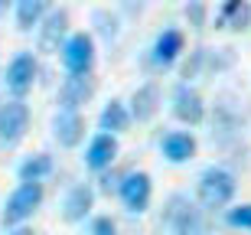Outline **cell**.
<instances>
[{
	"label": "cell",
	"mask_w": 251,
	"mask_h": 235,
	"mask_svg": "<svg viewBox=\"0 0 251 235\" xmlns=\"http://www.w3.org/2000/svg\"><path fill=\"white\" fill-rule=\"evenodd\" d=\"M235 196V177L222 167H209L199 177V203L205 209H222Z\"/></svg>",
	"instance_id": "cell-1"
},
{
	"label": "cell",
	"mask_w": 251,
	"mask_h": 235,
	"mask_svg": "<svg viewBox=\"0 0 251 235\" xmlns=\"http://www.w3.org/2000/svg\"><path fill=\"white\" fill-rule=\"evenodd\" d=\"M167 222L176 229V235H209L202 212L189 203L186 196H173L167 206Z\"/></svg>",
	"instance_id": "cell-2"
},
{
	"label": "cell",
	"mask_w": 251,
	"mask_h": 235,
	"mask_svg": "<svg viewBox=\"0 0 251 235\" xmlns=\"http://www.w3.org/2000/svg\"><path fill=\"white\" fill-rule=\"evenodd\" d=\"M39 203H43V186H39V183H23L20 189L10 193L7 206H3V222H7V226H17V222L29 219L36 212Z\"/></svg>",
	"instance_id": "cell-3"
},
{
	"label": "cell",
	"mask_w": 251,
	"mask_h": 235,
	"mask_svg": "<svg viewBox=\"0 0 251 235\" xmlns=\"http://www.w3.org/2000/svg\"><path fill=\"white\" fill-rule=\"evenodd\" d=\"M62 62L69 69V76H92L95 66V43L88 33H75L62 46Z\"/></svg>",
	"instance_id": "cell-4"
},
{
	"label": "cell",
	"mask_w": 251,
	"mask_h": 235,
	"mask_svg": "<svg viewBox=\"0 0 251 235\" xmlns=\"http://www.w3.org/2000/svg\"><path fill=\"white\" fill-rule=\"evenodd\" d=\"M29 128V108L23 102H7L0 108V144H17Z\"/></svg>",
	"instance_id": "cell-5"
},
{
	"label": "cell",
	"mask_w": 251,
	"mask_h": 235,
	"mask_svg": "<svg viewBox=\"0 0 251 235\" xmlns=\"http://www.w3.org/2000/svg\"><path fill=\"white\" fill-rule=\"evenodd\" d=\"M121 199L124 206L130 209V212H144V209L150 206V177L144 173V170H130L127 177L121 180Z\"/></svg>",
	"instance_id": "cell-6"
},
{
	"label": "cell",
	"mask_w": 251,
	"mask_h": 235,
	"mask_svg": "<svg viewBox=\"0 0 251 235\" xmlns=\"http://www.w3.org/2000/svg\"><path fill=\"white\" fill-rule=\"evenodd\" d=\"M33 78H36V59L29 56V52H20L7 66V88L17 95V102L33 88Z\"/></svg>",
	"instance_id": "cell-7"
},
{
	"label": "cell",
	"mask_w": 251,
	"mask_h": 235,
	"mask_svg": "<svg viewBox=\"0 0 251 235\" xmlns=\"http://www.w3.org/2000/svg\"><path fill=\"white\" fill-rule=\"evenodd\" d=\"M173 111H176L179 121L186 124H199L205 118V104H202V95L196 92L193 85H176V92H173Z\"/></svg>",
	"instance_id": "cell-8"
},
{
	"label": "cell",
	"mask_w": 251,
	"mask_h": 235,
	"mask_svg": "<svg viewBox=\"0 0 251 235\" xmlns=\"http://www.w3.org/2000/svg\"><path fill=\"white\" fill-rule=\"evenodd\" d=\"M92 95H95L92 76H69L62 82V88H59V104H62V111H78Z\"/></svg>",
	"instance_id": "cell-9"
},
{
	"label": "cell",
	"mask_w": 251,
	"mask_h": 235,
	"mask_svg": "<svg viewBox=\"0 0 251 235\" xmlns=\"http://www.w3.org/2000/svg\"><path fill=\"white\" fill-rule=\"evenodd\" d=\"M65 29H69V10H49L46 23H43V33H39V49L43 52H59V43H62Z\"/></svg>",
	"instance_id": "cell-10"
},
{
	"label": "cell",
	"mask_w": 251,
	"mask_h": 235,
	"mask_svg": "<svg viewBox=\"0 0 251 235\" xmlns=\"http://www.w3.org/2000/svg\"><path fill=\"white\" fill-rule=\"evenodd\" d=\"M52 131H56V141L62 147H75L85 137V118L78 111H59L52 121Z\"/></svg>",
	"instance_id": "cell-11"
},
{
	"label": "cell",
	"mask_w": 251,
	"mask_h": 235,
	"mask_svg": "<svg viewBox=\"0 0 251 235\" xmlns=\"http://www.w3.org/2000/svg\"><path fill=\"white\" fill-rule=\"evenodd\" d=\"M114 157H118V141H114L111 134H98L92 144H88V154H85V163L92 170H104L111 167Z\"/></svg>",
	"instance_id": "cell-12"
},
{
	"label": "cell",
	"mask_w": 251,
	"mask_h": 235,
	"mask_svg": "<svg viewBox=\"0 0 251 235\" xmlns=\"http://www.w3.org/2000/svg\"><path fill=\"white\" fill-rule=\"evenodd\" d=\"M157 102H160L157 82L140 85L137 92H134V98H130V118H137V121H150V118L157 114Z\"/></svg>",
	"instance_id": "cell-13"
},
{
	"label": "cell",
	"mask_w": 251,
	"mask_h": 235,
	"mask_svg": "<svg viewBox=\"0 0 251 235\" xmlns=\"http://www.w3.org/2000/svg\"><path fill=\"white\" fill-rule=\"evenodd\" d=\"M179 52H183V33L179 29H163L153 43V62L157 66H173Z\"/></svg>",
	"instance_id": "cell-14"
},
{
	"label": "cell",
	"mask_w": 251,
	"mask_h": 235,
	"mask_svg": "<svg viewBox=\"0 0 251 235\" xmlns=\"http://www.w3.org/2000/svg\"><path fill=\"white\" fill-rule=\"evenodd\" d=\"M92 203H95V193H92V186H75L69 196H65V203H62V216L69 219V222H78V219H85L88 216V209H92Z\"/></svg>",
	"instance_id": "cell-15"
},
{
	"label": "cell",
	"mask_w": 251,
	"mask_h": 235,
	"mask_svg": "<svg viewBox=\"0 0 251 235\" xmlns=\"http://www.w3.org/2000/svg\"><path fill=\"white\" fill-rule=\"evenodd\" d=\"M163 154H167V160H173V163H186L196 154L193 134H179V131L167 134V137H163Z\"/></svg>",
	"instance_id": "cell-16"
},
{
	"label": "cell",
	"mask_w": 251,
	"mask_h": 235,
	"mask_svg": "<svg viewBox=\"0 0 251 235\" xmlns=\"http://www.w3.org/2000/svg\"><path fill=\"white\" fill-rule=\"evenodd\" d=\"M98 124H101V131L104 134H118V131H127V124H130V111L124 108L121 102H111L108 108L101 111V118H98Z\"/></svg>",
	"instance_id": "cell-17"
},
{
	"label": "cell",
	"mask_w": 251,
	"mask_h": 235,
	"mask_svg": "<svg viewBox=\"0 0 251 235\" xmlns=\"http://www.w3.org/2000/svg\"><path fill=\"white\" fill-rule=\"evenodd\" d=\"M248 17H251V7L245 0H228L215 23H219V26H228V29H242L245 23H248Z\"/></svg>",
	"instance_id": "cell-18"
},
{
	"label": "cell",
	"mask_w": 251,
	"mask_h": 235,
	"mask_svg": "<svg viewBox=\"0 0 251 235\" xmlns=\"http://www.w3.org/2000/svg\"><path fill=\"white\" fill-rule=\"evenodd\" d=\"M43 13H49L46 0H20V3H17V26L26 33V29H33L39 23Z\"/></svg>",
	"instance_id": "cell-19"
},
{
	"label": "cell",
	"mask_w": 251,
	"mask_h": 235,
	"mask_svg": "<svg viewBox=\"0 0 251 235\" xmlns=\"http://www.w3.org/2000/svg\"><path fill=\"white\" fill-rule=\"evenodd\" d=\"M49 173H52V157L49 154H36V157L23 160V167H20V180L23 183H39Z\"/></svg>",
	"instance_id": "cell-20"
},
{
	"label": "cell",
	"mask_w": 251,
	"mask_h": 235,
	"mask_svg": "<svg viewBox=\"0 0 251 235\" xmlns=\"http://www.w3.org/2000/svg\"><path fill=\"white\" fill-rule=\"evenodd\" d=\"M228 226L235 229H251V203L238 209H228Z\"/></svg>",
	"instance_id": "cell-21"
},
{
	"label": "cell",
	"mask_w": 251,
	"mask_h": 235,
	"mask_svg": "<svg viewBox=\"0 0 251 235\" xmlns=\"http://www.w3.org/2000/svg\"><path fill=\"white\" fill-rule=\"evenodd\" d=\"M92 235H118V226H114L108 216H98L92 226Z\"/></svg>",
	"instance_id": "cell-22"
},
{
	"label": "cell",
	"mask_w": 251,
	"mask_h": 235,
	"mask_svg": "<svg viewBox=\"0 0 251 235\" xmlns=\"http://www.w3.org/2000/svg\"><path fill=\"white\" fill-rule=\"evenodd\" d=\"M186 13L193 17V23H196V26H202V13H205V10H202V3H193V7L186 10Z\"/></svg>",
	"instance_id": "cell-23"
},
{
	"label": "cell",
	"mask_w": 251,
	"mask_h": 235,
	"mask_svg": "<svg viewBox=\"0 0 251 235\" xmlns=\"http://www.w3.org/2000/svg\"><path fill=\"white\" fill-rule=\"evenodd\" d=\"M10 235H33L29 229H17V232H10Z\"/></svg>",
	"instance_id": "cell-24"
},
{
	"label": "cell",
	"mask_w": 251,
	"mask_h": 235,
	"mask_svg": "<svg viewBox=\"0 0 251 235\" xmlns=\"http://www.w3.org/2000/svg\"><path fill=\"white\" fill-rule=\"evenodd\" d=\"M0 10H3V7H0Z\"/></svg>",
	"instance_id": "cell-25"
}]
</instances>
